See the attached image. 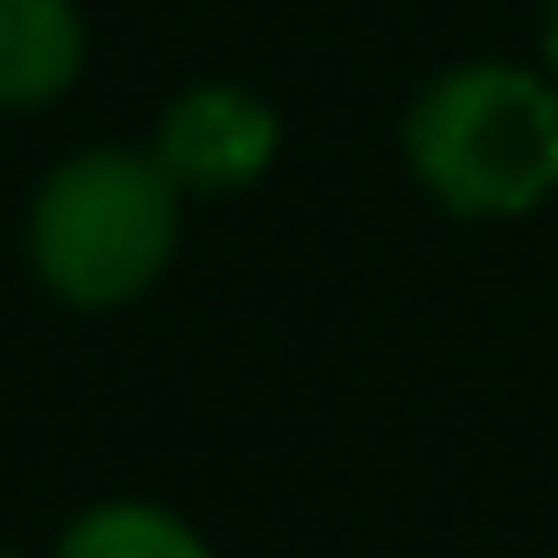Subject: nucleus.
<instances>
[{
  "instance_id": "nucleus-2",
  "label": "nucleus",
  "mask_w": 558,
  "mask_h": 558,
  "mask_svg": "<svg viewBox=\"0 0 558 558\" xmlns=\"http://www.w3.org/2000/svg\"><path fill=\"white\" fill-rule=\"evenodd\" d=\"M178 198L156 156L85 149L43 178L28 205V255L50 298L113 312L142 298L178 255Z\"/></svg>"
},
{
  "instance_id": "nucleus-4",
  "label": "nucleus",
  "mask_w": 558,
  "mask_h": 558,
  "mask_svg": "<svg viewBox=\"0 0 558 558\" xmlns=\"http://www.w3.org/2000/svg\"><path fill=\"white\" fill-rule=\"evenodd\" d=\"M85 64V22L71 0H0V107H43Z\"/></svg>"
},
{
  "instance_id": "nucleus-7",
  "label": "nucleus",
  "mask_w": 558,
  "mask_h": 558,
  "mask_svg": "<svg viewBox=\"0 0 558 558\" xmlns=\"http://www.w3.org/2000/svg\"><path fill=\"white\" fill-rule=\"evenodd\" d=\"M0 558H8V551H0Z\"/></svg>"
},
{
  "instance_id": "nucleus-1",
  "label": "nucleus",
  "mask_w": 558,
  "mask_h": 558,
  "mask_svg": "<svg viewBox=\"0 0 558 558\" xmlns=\"http://www.w3.org/2000/svg\"><path fill=\"white\" fill-rule=\"evenodd\" d=\"M403 156L452 219H523L558 191V85L531 64H452L410 99Z\"/></svg>"
},
{
  "instance_id": "nucleus-6",
  "label": "nucleus",
  "mask_w": 558,
  "mask_h": 558,
  "mask_svg": "<svg viewBox=\"0 0 558 558\" xmlns=\"http://www.w3.org/2000/svg\"><path fill=\"white\" fill-rule=\"evenodd\" d=\"M545 78L558 85V0H551V14H545Z\"/></svg>"
},
{
  "instance_id": "nucleus-5",
  "label": "nucleus",
  "mask_w": 558,
  "mask_h": 558,
  "mask_svg": "<svg viewBox=\"0 0 558 558\" xmlns=\"http://www.w3.org/2000/svg\"><path fill=\"white\" fill-rule=\"evenodd\" d=\"M57 558H213L184 517L156 502H99L57 537Z\"/></svg>"
},
{
  "instance_id": "nucleus-3",
  "label": "nucleus",
  "mask_w": 558,
  "mask_h": 558,
  "mask_svg": "<svg viewBox=\"0 0 558 558\" xmlns=\"http://www.w3.org/2000/svg\"><path fill=\"white\" fill-rule=\"evenodd\" d=\"M283 149V121L247 85H191L156 121V163L178 191H241L269 178Z\"/></svg>"
}]
</instances>
